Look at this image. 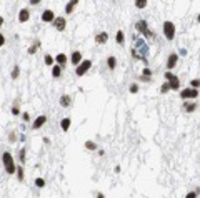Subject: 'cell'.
Instances as JSON below:
<instances>
[{"mask_svg": "<svg viewBox=\"0 0 200 198\" xmlns=\"http://www.w3.org/2000/svg\"><path fill=\"white\" fill-rule=\"evenodd\" d=\"M147 5H149V2H147V0H135V7H137V8H145Z\"/></svg>", "mask_w": 200, "mask_h": 198, "instance_id": "1f68e13d", "label": "cell"}, {"mask_svg": "<svg viewBox=\"0 0 200 198\" xmlns=\"http://www.w3.org/2000/svg\"><path fill=\"white\" fill-rule=\"evenodd\" d=\"M30 20V8H20V12H18V22L20 23H27Z\"/></svg>", "mask_w": 200, "mask_h": 198, "instance_id": "4fadbf2b", "label": "cell"}, {"mask_svg": "<svg viewBox=\"0 0 200 198\" xmlns=\"http://www.w3.org/2000/svg\"><path fill=\"white\" fill-rule=\"evenodd\" d=\"M170 92V87H168V83L165 82V83H162V87H160V93L162 95H165V93H168Z\"/></svg>", "mask_w": 200, "mask_h": 198, "instance_id": "836d02e7", "label": "cell"}, {"mask_svg": "<svg viewBox=\"0 0 200 198\" xmlns=\"http://www.w3.org/2000/svg\"><path fill=\"white\" fill-rule=\"evenodd\" d=\"M5 42H7V39H5V35L2 34V32H0V49H2V47L5 45Z\"/></svg>", "mask_w": 200, "mask_h": 198, "instance_id": "f35d334b", "label": "cell"}, {"mask_svg": "<svg viewBox=\"0 0 200 198\" xmlns=\"http://www.w3.org/2000/svg\"><path fill=\"white\" fill-rule=\"evenodd\" d=\"M25 160H27V148L22 147V148L18 150V162H20V165H22V167L25 165Z\"/></svg>", "mask_w": 200, "mask_h": 198, "instance_id": "d4e9b609", "label": "cell"}, {"mask_svg": "<svg viewBox=\"0 0 200 198\" xmlns=\"http://www.w3.org/2000/svg\"><path fill=\"white\" fill-rule=\"evenodd\" d=\"M92 65H93V62L90 60V58H87V60H82V62L75 67V75H77V77H83V75H85V73L92 68Z\"/></svg>", "mask_w": 200, "mask_h": 198, "instance_id": "3957f363", "label": "cell"}, {"mask_svg": "<svg viewBox=\"0 0 200 198\" xmlns=\"http://www.w3.org/2000/svg\"><path fill=\"white\" fill-rule=\"evenodd\" d=\"M177 55H178V57H180V55H182V57H185V55H187V50H185V49H180Z\"/></svg>", "mask_w": 200, "mask_h": 198, "instance_id": "b9f144b4", "label": "cell"}, {"mask_svg": "<svg viewBox=\"0 0 200 198\" xmlns=\"http://www.w3.org/2000/svg\"><path fill=\"white\" fill-rule=\"evenodd\" d=\"M173 75H175V73H172V72H165V73H164V77H165V82H168V80H170V78L173 77Z\"/></svg>", "mask_w": 200, "mask_h": 198, "instance_id": "ab89813d", "label": "cell"}, {"mask_svg": "<svg viewBox=\"0 0 200 198\" xmlns=\"http://www.w3.org/2000/svg\"><path fill=\"white\" fill-rule=\"evenodd\" d=\"M42 142H44V143H45V145H50V143H52V142H50V138H49V137H44V140H42Z\"/></svg>", "mask_w": 200, "mask_h": 198, "instance_id": "7bdbcfd3", "label": "cell"}, {"mask_svg": "<svg viewBox=\"0 0 200 198\" xmlns=\"http://www.w3.org/2000/svg\"><path fill=\"white\" fill-rule=\"evenodd\" d=\"M108 42V34L107 32H98L95 35V44L97 45H105Z\"/></svg>", "mask_w": 200, "mask_h": 198, "instance_id": "2e32d148", "label": "cell"}, {"mask_svg": "<svg viewBox=\"0 0 200 198\" xmlns=\"http://www.w3.org/2000/svg\"><path fill=\"white\" fill-rule=\"evenodd\" d=\"M185 198H198V188H195L193 191H188L185 195Z\"/></svg>", "mask_w": 200, "mask_h": 198, "instance_id": "e575fe53", "label": "cell"}, {"mask_svg": "<svg viewBox=\"0 0 200 198\" xmlns=\"http://www.w3.org/2000/svg\"><path fill=\"white\" fill-rule=\"evenodd\" d=\"M97 153H98V157H103V155H105L103 150H97Z\"/></svg>", "mask_w": 200, "mask_h": 198, "instance_id": "7dc6e473", "label": "cell"}, {"mask_svg": "<svg viewBox=\"0 0 200 198\" xmlns=\"http://www.w3.org/2000/svg\"><path fill=\"white\" fill-rule=\"evenodd\" d=\"M178 58H180V57L177 55V52H172L170 55L167 57V72H168V70H173V68L177 67Z\"/></svg>", "mask_w": 200, "mask_h": 198, "instance_id": "52a82bcc", "label": "cell"}, {"mask_svg": "<svg viewBox=\"0 0 200 198\" xmlns=\"http://www.w3.org/2000/svg\"><path fill=\"white\" fill-rule=\"evenodd\" d=\"M15 175H17V180L18 181H24L25 180V170L22 165H17V168H15Z\"/></svg>", "mask_w": 200, "mask_h": 198, "instance_id": "cb8c5ba5", "label": "cell"}, {"mask_svg": "<svg viewBox=\"0 0 200 198\" xmlns=\"http://www.w3.org/2000/svg\"><path fill=\"white\" fill-rule=\"evenodd\" d=\"M22 120L24 122H30V113L29 112H22Z\"/></svg>", "mask_w": 200, "mask_h": 198, "instance_id": "74e56055", "label": "cell"}, {"mask_svg": "<svg viewBox=\"0 0 200 198\" xmlns=\"http://www.w3.org/2000/svg\"><path fill=\"white\" fill-rule=\"evenodd\" d=\"M17 137H18V135H17V132H15V130H12V132L8 133V143H15V142L18 140Z\"/></svg>", "mask_w": 200, "mask_h": 198, "instance_id": "4dcf8cb0", "label": "cell"}, {"mask_svg": "<svg viewBox=\"0 0 200 198\" xmlns=\"http://www.w3.org/2000/svg\"><path fill=\"white\" fill-rule=\"evenodd\" d=\"M18 140H20V142H25V140H27V137H25V135H24V133H22V135H20V137H18Z\"/></svg>", "mask_w": 200, "mask_h": 198, "instance_id": "f6af8a7d", "label": "cell"}, {"mask_svg": "<svg viewBox=\"0 0 200 198\" xmlns=\"http://www.w3.org/2000/svg\"><path fill=\"white\" fill-rule=\"evenodd\" d=\"M107 67H108L110 72H113L115 68H117V58H115L113 55H108L107 57Z\"/></svg>", "mask_w": 200, "mask_h": 198, "instance_id": "d6986e66", "label": "cell"}, {"mask_svg": "<svg viewBox=\"0 0 200 198\" xmlns=\"http://www.w3.org/2000/svg\"><path fill=\"white\" fill-rule=\"evenodd\" d=\"M120 170H122L120 167H115V168H113V172H115V173H120Z\"/></svg>", "mask_w": 200, "mask_h": 198, "instance_id": "c3c4849f", "label": "cell"}, {"mask_svg": "<svg viewBox=\"0 0 200 198\" xmlns=\"http://www.w3.org/2000/svg\"><path fill=\"white\" fill-rule=\"evenodd\" d=\"M62 70H64L62 67L54 65V67H52V77H54V78H60L62 77Z\"/></svg>", "mask_w": 200, "mask_h": 198, "instance_id": "83f0119b", "label": "cell"}, {"mask_svg": "<svg viewBox=\"0 0 200 198\" xmlns=\"http://www.w3.org/2000/svg\"><path fill=\"white\" fill-rule=\"evenodd\" d=\"M44 63H45L47 67H54V65H55L54 55H50V53H45V55H44Z\"/></svg>", "mask_w": 200, "mask_h": 198, "instance_id": "4316f807", "label": "cell"}, {"mask_svg": "<svg viewBox=\"0 0 200 198\" xmlns=\"http://www.w3.org/2000/svg\"><path fill=\"white\" fill-rule=\"evenodd\" d=\"M77 5H78V0H70V2H67V5H65V15H72L73 12H75Z\"/></svg>", "mask_w": 200, "mask_h": 198, "instance_id": "e0dca14e", "label": "cell"}, {"mask_svg": "<svg viewBox=\"0 0 200 198\" xmlns=\"http://www.w3.org/2000/svg\"><path fill=\"white\" fill-rule=\"evenodd\" d=\"M29 3H30V5H40L42 2H40V0H30Z\"/></svg>", "mask_w": 200, "mask_h": 198, "instance_id": "ee69618b", "label": "cell"}, {"mask_svg": "<svg viewBox=\"0 0 200 198\" xmlns=\"http://www.w3.org/2000/svg\"><path fill=\"white\" fill-rule=\"evenodd\" d=\"M55 17H57V15H55L54 10H52V8H45L44 12H42V15H40V20L44 23H52L55 20Z\"/></svg>", "mask_w": 200, "mask_h": 198, "instance_id": "5b68a950", "label": "cell"}, {"mask_svg": "<svg viewBox=\"0 0 200 198\" xmlns=\"http://www.w3.org/2000/svg\"><path fill=\"white\" fill-rule=\"evenodd\" d=\"M34 183H35V186H37V188H40V190H42V188H45L47 181H45V178H42V176H37Z\"/></svg>", "mask_w": 200, "mask_h": 198, "instance_id": "f546056e", "label": "cell"}, {"mask_svg": "<svg viewBox=\"0 0 200 198\" xmlns=\"http://www.w3.org/2000/svg\"><path fill=\"white\" fill-rule=\"evenodd\" d=\"M152 73H154V72H152L149 67H145L144 70H142V73H140V75H144V77H149V78H152Z\"/></svg>", "mask_w": 200, "mask_h": 198, "instance_id": "d590c367", "label": "cell"}, {"mask_svg": "<svg viewBox=\"0 0 200 198\" xmlns=\"http://www.w3.org/2000/svg\"><path fill=\"white\" fill-rule=\"evenodd\" d=\"M47 120H49V118H47V115H39L34 120V123L30 125V128H32V130H40V128L47 123Z\"/></svg>", "mask_w": 200, "mask_h": 198, "instance_id": "8fae6325", "label": "cell"}, {"mask_svg": "<svg viewBox=\"0 0 200 198\" xmlns=\"http://www.w3.org/2000/svg\"><path fill=\"white\" fill-rule=\"evenodd\" d=\"M39 49H40V40H35L34 44L27 49V53H29V55H35V53L39 52Z\"/></svg>", "mask_w": 200, "mask_h": 198, "instance_id": "ffe728a7", "label": "cell"}, {"mask_svg": "<svg viewBox=\"0 0 200 198\" xmlns=\"http://www.w3.org/2000/svg\"><path fill=\"white\" fill-rule=\"evenodd\" d=\"M167 83H168V87H170V90H173V92H180V77H178V75H173Z\"/></svg>", "mask_w": 200, "mask_h": 198, "instance_id": "7c38bea8", "label": "cell"}, {"mask_svg": "<svg viewBox=\"0 0 200 198\" xmlns=\"http://www.w3.org/2000/svg\"><path fill=\"white\" fill-rule=\"evenodd\" d=\"M59 103H60L62 108H70V107H72V97H70L68 93H64V95L60 97Z\"/></svg>", "mask_w": 200, "mask_h": 198, "instance_id": "9a60e30c", "label": "cell"}, {"mask_svg": "<svg viewBox=\"0 0 200 198\" xmlns=\"http://www.w3.org/2000/svg\"><path fill=\"white\" fill-rule=\"evenodd\" d=\"M18 77H20V65H15L12 67V72H10V78L12 80H18Z\"/></svg>", "mask_w": 200, "mask_h": 198, "instance_id": "484cf974", "label": "cell"}, {"mask_svg": "<svg viewBox=\"0 0 200 198\" xmlns=\"http://www.w3.org/2000/svg\"><path fill=\"white\" fill-rule=\"evenodd\" d=\"M2 165L3 170L7 175H15V168H17V163H15V158L10 152H3L2 153Z\"/></svg>", "mask_w": 200, "mask_h": 198, "instance_id": "6da1fadb", "label": "cell"}, {"mask_svg": "<svg viewBox=\"0 0 200 198\" xmlns=\"http://www.w3.org/2000/svg\"><path fill=\"white\" fill-rule=\"evenodd\" d=\"M3 22H5V18L2 17V15H0V27H2V25H3Z\"/></svg>", "mask_w": 200, "mask_h": 198, "instance_id": "681fc988", "label": "cell"}, {"mask_svg": "<svg viewBox=\"0 0 200 198\" xmlns=\"http://www.w3.org/2000/svg\"><path fill=\"white\" fill-rule=\"evenodd\" d=\"M139 92H140V85L137 83V82L130 83V87H129V93H130V95H137Z\"/></svg>", "mask_w": 200, "mask_h": 198, "instance_id": "f1b7e54d", "label": "cell"}, {"mask_svg": "<svg viewBox=\"0 0 200 198\" xmlns=\"http://www.w3.org/2000/svg\"><path fill=\"white\" fill-rule=\"evenodd\" d=\"M70 125H72V118H70V117H65V118L60 120L62 132H68V130H70Z\"/></svg>", "mask_w": 200, "mask_h": 198, "instance_id": "ac0fdd59", "label": "cell"}, {"mask_svg": "<svg viewBox=\"0 0 200 198\" xmlns=\"http://www.w3.org/2000/svg\"><path fill=\"white\" fill-rule=\"evenodd\" d=\"M135 30L139 32L142 37H144L147 34V30H149V22H147L145 18H140L139 22H135Z\"/></svg>", "mask_w": 200, "mask_h": 198, "instance_id": "30bf717a", "label": "cell"}, {"mask_svg": "<svg viewBox=\"0 0 200 198\" xmlns=\"http://www.w3.org/2000/svg\"><path fill=\"white\" fill-rule=\"evenodd\" d=\"M95 198H105V195L102 193V191H98V193L95 195Z\"/></svg>", "mask_w": 200, "mask_h": 198, "instance_id": "bcb514c9", "label": "cell"}, {"mask_svg": "<svg viewBox=\"0 0 200 198\" xmlns=\"http://www.w3.org/2000/svg\"><path fill=\"white\" fill-rule=\"evenodd\" d=\"M197 110H198L197 100H187V102H183V112H185V113H195Z\"/></svg>", "mask_w": 200, "mask_h": 198, "instance_id": "8992f818", "label": "cell"}, {"mask_svg": "<svg viewBox=\"0 0 200 198\" xmlns=\"http://www.w3.org/2000/svg\"><path fill=\"white\" fill-rule=\"evenodd\" d=\"M82 60H83V55H82L80 50H73V52L70 53V57H68V62H70L73 67H77Z\"/></svg>", "mask_w": 200, "mask_h": 198, "instance_id": "9c48e42d", "label": "cell"}, {"mask_svg": "<svg viewBox=\"0 0 200 198\" xmlns=\"http://www.w3.org/2000/svg\"><path fill=\"white\" fill-rule=\"evenodd\" d=\"M54 60H55V65H59V67H62L64 68L65 65H67V62H68V57L65 55V53H57V55L54 57Z\"/></svg>", "mask_w": 200, "mask_h": 198, "instance_id": "5bb4252c", "label": "cell"}, {"mask_svg": "<svg viewBox=\"0 0 200 198\" xmlns=\"http://www.w3.org/2000/svg\"><path fill=\"white\" fill-rule=\"evenodd\" d=\"M83 147H85L88 152H97V150H98L97 142H93V140H87L85 143H83Z\"/></svg>", "mask_w": 200, "mask_h": 198, "instance_id": "603a6c76", "label": "cell"}, {"mask_svg": "<svg viewBox=\"0 0 200 198\" xmlns=\"http://www.w3.org/2000/svg\"><path fill=\"white\" fill-rule=\"evenodd\" d=\"M144 37H145V39H152V37H154V32H152V30L149 29V30H147V34H145Z\"/></svg>", "mask_w": 200, "mask_h": 198, "instance_id": "60d3db41", "label": "cell"}, {"mask_svg": "<svg viewBox=\"0 0 200 198\" xmlns=\"http://www.w3.org/2000/svg\"><path fill=\"white\" fill-rule=\"evenodd\" d=\"M137 78H139L142 83H150V82H152V78H149V77H144V75H139Z\"/></svg>", "mask_w": 200, "mask_h": 198, "instance_id": "8d00e7d4", "label": "cell"}, {"mask_svg": "<svg viewBox=\"0 0 200 198\" xmlns=\"http://www.w3.org/2000/svg\"><path fill=\"white\" fill-rule=\"evenodd\" d=\"M180 98H183V102H187V100H195L198 98V90L195 88H190V87H187V88H180Z\"/></svg>", "mask_w": 200, "mask_h": 198, "instance_id": "277c9868", "label": "cell"}, {"mask_svg": "<svg viewBox=\"0 0 200 198\" xmlns=\"http://www.w3.org/2000/svg\"><path fill=\"white\" fill-rule=\"evenodd\" d=\"M52 25H54V29L57 32H64L67 29V18L65 17H55V20L52 22Z\"/></svg>", "mask_w": 200, "mask_h": 198, "instance_id": "ba28073f", "label": "cell"}, {"mask_svg": "<svg viewBox=\"0 0 200 198\" xmlns=\"http://www.w3.org/2000/svg\"><path fill=\"white\" fill-rule=\"evenodd\" d=\"M12 115L13 117H18V115H22V110H20V100H15L13 102V105H12Z\"/></svg>", "mask_w": 200, "mask_h": 198, "instance_id": "7402d4cb", "label": "cell"}, {"mask_svg": "<svg viewBox=\"0 0 200 198\" xmlns=\"http://www.w3.org/2000/svg\"><path fill=\"white\" fill-rule=\"evenodd\" d=\"M115 42H117L118 45H125V32L124 30H117V34H115Z\"/></svg>", "mask_w": 200, "mask_h": 198, "instance_id": "44dd1931", "label": "cell"}, {"mask_svg": "<svg viewBox=\"0 0 200 198\" xmlns=\"http://www.w3.org/2000/svg\"><path fill=\"white\" fill-rule=\"evenodd\" d=\"M162 32H164L165 40L172 42L173 39H175V32H177V29H175V23H173V22H170V20H165V22H164V25H162Z\"/></svg>", "mask_w": 200, "mask_h": 198, "instance_id": "7a4b0ae2", "label": "cell"}, {"mask_svg": "<svg viewBox=\"0 0 200 198\" xmlns=\"http://www.w3.org/2000/svg\"><path fill=\"white\" fill-rule=\"evenodd\" d=\"M188 85H190V88H195L198 90V85H200V80L198 78H192L190 82H188Z\"/></svg>", "mask_w": 200, "mask_h": 198, "instance_id": "d6a6232c", "label": "cell"}]
</instances>
